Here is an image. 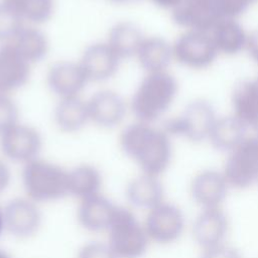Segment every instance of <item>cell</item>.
Returning a JSON list of instances; mask_svg holds the SVG:
<instances>
[{
	"mask_svg": "<svg viewBox=\"0 0 258 258\" xmlns=\"http://www.w3.org/2000/svg\"><path fill=\"white\" fill-rule=\"evenodd\" d=\"M24 19L9 4L0 2V42L10 43L24 27Z\"/></svg>",
	"mask_w": 258,
	"mask_h": 258,
	"instance_id": "29",
	"label": "cell"
},
{
	"mask_svg": "<svg viewBox=\"0 0 258 258\" xmlns=\"http://www.w3.org/2000/svg\"><path fill=\"white\" fill-rule=\"evenodd\" d=\"M10 43L30 64L40 61L48 51V40L36 27L24 26Z\"/></svg>",
	"mask_w": 258,
	"mask_h": 258,
	"instance_id": "27",
	"label": "cell"
},
{
	"mask_svg": "<svg viewBox=\"0 0 258 258\" xmlns=\"http://www.w3.org/2000/svg\"><path fill=\"white\" fill-rule=\"evenodd\" d=\"M4 228L17 238H29L39 229L41 214L35 202L18 198L10 201L2 211Z\"/></svg>",
	"mask_w": 258,
	"mask_h": 258,
	"instance_id": "11",
	"label": "cell"
},
{
	"mask_svg": "<svg viewBox=\"0 0 258 258\" xmlns=\"http://www.w3.org/2000/svg\"><path fill=\"white\" fill-rule=\"evenodd\" d=\"M258 0H242V2L247 6V8H249L252 4L256 3Z\"/></svg>",
	"mask_w": 258,
	"mask_h": 258,
	"instance_id": "37",
	"label": "cell"
},
{
	"mask_svg": "<svg viewBox=\"0 0 258 258\" xmlns=\"http://www.w3.org/2000/svg\"><path fill=\"white\" fill-rule=\"evenodd\" d=\"M246 49L250 57L258 64V29L248 34Z\"/></svg>",
	"mask_w": 258,
	"mask_h": 258,
	"instance_id": "33",
	"label": "cell"
},
{
	"mask_svg": "<svg viewBox=\"0 0 258 258\" xmlns=\"http://www.w3.org/2000/svg\"><path fill=\"white\" fill-rule=\"evenodd\" d=\"M222 172L230 187L237 189L258 182V135L247 136L229 152Z\"/></svg>",
	"mask_w": 258,
	"mask_h": 258,
	"instance_id": "7",
	"label": "cell"
},
{
	"mask_svg": "<svg viewBox=\"0 0 258 258\" xmlns=\"http://www.w3.org/2000/svg\"><path fill=\"white\" fill-rule=\"evenodd\" d=\"M177 90L175 78L167 71L147 73L131 98L130 107L137 121H157L172 105Z\"/></svg>",
	"mask_w": 258,
	"mask_h": 258,
	"instance_id": "2",
	"label": "cell"
},
{
	"mask_svg": "<svg viewBox=\"0 0 258 258\" xmlns=\"http://www.w3.org/2000/svg\"><path fill=\"white\" fill-rule=\"evenodd\" d=\"M4 228V225H3V216H2V211H0V233L2 231V229Z\"/></svg>",
	"mask_w": 258,
	"mask_h": 258,
	"instance_id": "40",
	"label": "cell"
},
{
	"mask_svg": "<svg viewBox=\"0 0 258 258\" xmlns=\"http://www.w3.org/2000/svg\"><path fill=\"white\" fill-rule=\"evenodd\" d=\"M30 75V63L12 43L0 46V94L9 95L23 87Z\"/></svg>",
	"mask_w": 258,
	"mask_h": 258,
	"instance_id": "17",
	"label": "cell"
},
{
	"mask_svg": "<svg viewBox=\"0 0 258 258\" xmlns=\"http://www.w3.org/2000/svg\"><path fill=\"white\" fill-rule=\"evenodd\" d=\"M217 118L211 103L205 100H195L184 108L180 115L167 120L163 129L169 136L201 142L209 139Z\"/></svg>",
	"mask_w": 258,
	"mask_h": 258,
	"instance_id": "6",
	"label": "cell"
},
{
	"mask_svg": "<svg viewBox=\"0 0 258 258\" xmlns=\"http://www.w3.org/2000/svg\"><path fill=\"white\" fill-rule=\"evenodd\" d=\"M11 179V173L8 165L0 159V192L6 189Z\"/></svg>",
	"mask_w": 258,
	"mask_h": 258,
	"instance_id": "34",
	"label": "cell"
},
{
	"mask_svg": "<svg viewBox=\"0 0 258 258\" xmlns=\"http://www.w3.org/2000/svg\"><path fill=\"white\" fill-rule=\"evenodd\" d=\"M78 258H119L109 244L93 242L86 244L79 252Z\"/></svg>",
	"mask_w": 258,
	"mask_h": 258,
	"instance_id": "31",
	"label": "cell"
},
{
	"mask_svg": "<svg viewBox=\"0 0 258 258\" xmlns=\"http://www.w3.org/2000/svg\"><path fill=\"white\" fill-rule=\"evenodd\" d=\"M136 57L147 73L166 71L173 58L172 44L160 36L145 37Z\"/></svg>",
	"mask_w": 258,
	"mask_h": 258,
	"instance_id": "22",
	"label": "cell"
},
{
	"mask_svg": "<svg viewBox=\"0 0 258 258\" xmlns=\"http://www.w3.org/2000/svg\"><path fill=\"white\" fill-rule=\"evenodd\" d=\"M46 82L54 95L64 99L78 97L89 79L80 62L58 61L49 68Z\"/></svg>",
	"mask_w": 258,
	"mask_h": 258,
	"instance_id": "13",
	"label": "cell"
},
{
	"mask_svg": "<svg viewBox=\"0 0 258 258\" xmlns=\"http://www.w3.org/2000/svg\"><path fill=\"white\" fill-rule=\"evenodd\" d=\"M102 176L93 165L82 164L69 171V195L81 201L100 194Z\"/></svg>",
	"mask_w": 258,
	"mask_h": 258,
	"instance_id": "26",
	"label": "cell"
},
{
	"mask_svg": "<svg viewBox=\"0 0 258 258\" xmlns=\"http://www.w3.org/2000/svg\"><path fill=\"white\" fill-rule=\"evenodd\" d=\"M111 1L116 3V4H120V5H128V4H133V3L140 2L142 0H111Z\"/></svg>",
	"mask_w": 258,
	"mask_h": 258,
	"instance_id": "36",
	"label": "cell"
},
{
	"mask_svg": "<svg viewBox=\"0 0 258 258\" xmlns=\"http://www.w3.org/2000/svg\"><path fill=\"white\" fill-rule=\"evenodd\" d=\"M247 9L242 0H182L171 11V17L186 30L210 32L219 21L237 19Z\"/></svg>",
	"mask_w": 258,
	"mask_h": 258,
	"instance_id": "3",
	"label": "cell"
},
{
	"mask_svg": "<svg viewBox=\"0 0 258 258\" xmlns=\"http://www.w3.org/2000/svg\"><path fill=\"white\" fill-rule=\"evenodd\" d=\"M22 183L27 198L35 203L52 202L69 195V171L36 158L24 164Z\"/></svg>",
	"mask_w": 258,
	"mask_h": 258,
	"instance_id": "4",
	"label": "cell"
},
{
	"mask_svg": "<svg viewBox=\"0 0 258 258\" xmlns=\"http://www.w3.org/2000/svg\"><path fill=\"white\" fill-rule=\"evenodd\" d=\"M248 126L234 115L217 118L209 141L218 150L231 152L247 137Z\"/></svg>",
	"mask_w": 258,
	"mask_h": 258,
	"instance_id": "21",
	"label": "cell"
},
{
	"mask_svg": "<svg viewBox=\"0 0 258 258\" xmlns=\"http://www.w3.org/2000/svg\"><path fill=\"white\" fill-rule=\"evenodd\" d=\"M18 123V108L6 94H0V134Z\"/></svg>",
	"mask_w": 258,
	"mask_h": 258,
	"instance_id": "30",
	"label": "cell"
},
{
	"mask_svg": "<svg viewBox=\"0 0 258 258\" xmlns=\"http://www.w3.org/2000/svg\"><path fill=\"white\" fill-rule=\"evenodd\" d=\"M251 128L254 130V132L256 133V135H258V119L255 121V123L252 125Z\"/></svg>",
	"mask_w": 258,
	"mask_h": 258,
	"instance_id": "39",
	"label": "cell"
},
{
	"mask_svg": "<svg viewBox=\"0 0 258 258\" xmlns=\"http://www.w3.org/2000/svg\"><path fill=\"white\" fill-rule=\"evenodd\" d=\"M126 196L133 206L148 211L164 202V189L159 178L144 173L128 183Z\"/></svg>",
	"mask_w": 258,
	"mask_h": 258,
	"instance_id": "20",
	"label": "cell"
},
{
	"mask_svg": "<svg viewBox=\"0 0 258 258\" xmlns=\"http://www.w3.org/2000/svg\"><path fill=\"white\" fill-rule=\"evenodd\" d=\"M209 33L219 53L235 55L246 49L248 34L235 18L219 21Z\"/></svg>",
	"mask_w": 258,
	"mask_h": 258,
	"instance_id": "19",
	"label": "cell"
},
{
	"mask_svg": "<svg viewBox=\"0 0 258 258\" xmlns=\"http://www.w3.org/2000/svg\"><path fill=\"white\" fill-rule=\"evenodd\" d=\"M229 218L221 208L202 209L192 225V237L203 249L225 243L229 233Z\"/></svg>",
	"mask_w": 258,
	"mask_h": 258,
	"instance_id": "12",
	"label": "cell"
},
{
	"mask_svg": "<svg viewBox=\"0 0 258 258\" xmlns=\"http://www.w3.org/2000/svg\"><path fill=\"white\" fill-rule=\"evenodd\" d=\"M230 185L223 172L214 169L198 173L190 183L192 200L202 209L221 208L226 200Z\"/></svg>",
	"mask_w": 258,
	"mask_h": 258,
	"instance_id": "14",
	"label": "cell"
},
{
	"mask_svg": "<svg viewBox=\"0 0 258 258\" xmlns=\"http://www.w3.org/2000/svg\"><path fill=\"white\" fill-rule=\"evenodd\" d=\"M144 38L142 30L135 23L120 21L112 26L107 43L123 59L136 56Z\"/></svg>",
	"mask_w": 258,
	"mask_h": 258,
	"instance_id": "24",
	"label": "cell"
},
{
	"mask_svg": "<svg viewBox=\"0 0 258 258\" xmlns=\"http://www.w3.org/2000/svg\"><path fill=\"white\" fill-rule=\"evenodd\" d=\"M42 147L39 132L25 124L17 123L0 134V148L10 160L23 164L38 158Z\"/></svg>",
	"mask_w": 258,
	"mask_h": 258,
	"instance_id": "10",
	"label": "cell"
},
{
	"mask_svg": "<svg viewBox=\"0 0 258 258\" xmlns=\"http://www.w3.org/2000/svg\"><path fill=\"white\" fill-rule=\"evenodd\" d=\"M144 228L149 240L159 244H170L183 234L185 218L177 206L162 202L148 211Z\"/></svg>",
	"mask_w": 258,
	"mask_h": 258,
	"instance_id": "9",
	"label": "cell"
},
{
	"mask_svg": "<svg viewBox=\"0 0 258 258\" xmlns=\"http://www.w3.org/2000/svg\"><path fill=\"white\" fill-rule=\"evenodd\" d=\"M90 121L102 128L119 125L126 114V104L116 92L103 90L95 93L87 102Z\"/></svg>",
	"mask_w": 258,
	"mask_h": 258,
	"instance_id": "16",
	"label": "cell"
},
{
	"mask_svg": "<svg viewBox=\"0 0 258 258\" xmlns=\"http://www.w3.org/2000/svg\"><path fill=\"white\" fill-rule=\"evenodd\" d=\"M108 233V244L119 258L142 257L150 241L144 225L125 208H117Z\"/></svg>",
	"mask_w": 258,
	"mask_h": 258,
	"instance_id": "5",
	"label": "cell"
},
{
	"mask_svg": "<svg viewBox=\"0 0 258 258\" xmlns=\"http://www.w3.org/2000/svg\"><path fill=\"white\" fill-rule=\"evenodd\" d=\"M120 146L144 174L159 177L171 161L170 136L163 128L149 123L137 121L124 128L120 135Z\"/></svg>",
	"mask_w": 258,
	"mask_h": 258,
	"instance_id": "1",
	"label": "cell"
},
{
	"mask_svg": "<svg viewBox=\"0 0 258 258\" xmlns=\"http://www.w3.org/2000/svg\"><path fill=\"white\" fill-rule=\"evenodd\" d=\"M54 121L64 132H77L90 121L87 102L79 96L59 99L54 109Z\"/></svg>",
	"mask_w": 258,
	"mask_h": 258,
	"instance_id": "25",
	"label": "cell"
},
{
	"mask_svg": "<svg viewBox=\"0 0 258 258\" xmlns=\"http://www.w3.org/2000/svg\"><path fill=\"white\" fill-rule=\"evenodd\" d=\"M152 3L162 9L167 10H173L182 0H151Z\"/></svg>",
	"mask_w": 258,
	"mask_h": 258,
	"instance_id": "35",
	"label": "cell"
},
{
	"mask_svg": "<svg viewBox=\"0 0 258 258\" xmlns=\"http://www.w3.org/2000/svg\"><path fill=\"white\" fill-rule=\"evenodd\" d=\"M0 258H11V256L6 251L0 249Z\"/></svg>",
	"mask_w": 258,
	"mask_h": 258,
	"instance_id": "38",
	"label": "cell"
},
{
	"mask_svg": "<svg viewBox=\"0 0 258 258\" xmlns=\"http://www.w3.org/2000/svg\"><path fill=\"white\" fill-rule=\"evenodd\" d=\"M121 60L107 42H98L85 49L80 64L89 81L103 82L117 73Z\"/></svg>",
	"mask_w": 258,
	"mask_h": 258,
	"instance_id": "15",
	"label": "cell"
},
{
	"mask_svg": "<svg viewBox=\"0 0 258 258\" xmlns=\"http://www.w3.org/2000/svg\"><path fill=\"white\" fill-rule=\"evenodd\" d=\"M13 7L25 20L33 23L47 21L53 11V0H2Z\"/></svg>",
	"mask_w": 258,
	"mask_h": 258,
	"instance_id": "28",
	"label": "cell"
},
{
	"mask_svg": "<svg viewBox=\"0 0 258 258\" xmlns=\"http://www.w3.org/2000/svg\"><path fill=\"white\" fill-rule=\"evenodd\" d=\"M173 58L183 67L204 70L213 64L219 54L209 32L186 30L172 44Z\"/></svg>",
	"mask_w": 258,
	"mask_h": 258,
	"instance_id": "8",
	"label": "cell"
},
{
	"mask_svg": "<svg viewBox=\"0 0 258 258\" xmlns=\"http://www.w3.org/2000/svg\"><path fill=\"white\" fill-rule=\"evenodd\" d=\"M117 208L107 198L98 194L81 201L78 219L82 227L88 231H108Z\"/></svg>",
	"mask_w": 258,
	"mask_h": 258,
	"instance_id": "18",
	"label": "cell"
},
{
	"mask_svg": "<svg viewBox=\"0 0 258 258\" xmlns=\"http://www.w3.org/2000/svg\"><path fill=\"white\" fill-rule=\"evenodd\" d=\"M256 81H257V83H258V77H257V78H256Z\"/></svg>",
	"mask_w": 258,
	"mask_h": 258,
	"instance_id": "41",
	"label": "cell"
},
{
	"mask_svg": "<svg viewBox=\"0 0 258 258\" xmlns=\"http://www.w3.org/2000/svg\"><path fill=\"white\" fill-rule=\"evenodd\" d=\"M233 115L252 127L258 119V83L255 80L239 82L232 93Z\"/></svg>",
	"mask_w": 258,
	"mask_h": 258,
	"instance_id": "23",
	"label": "cell"
},
{
	"mask_svg": "<svg viewBox=\"0 0 258 258\" xmlns=\"http://www.w3.org/2000/svg\"><path fill=\"white\" fill-rule=\"evenodd\" d=\"M201 258H243L240 251L226 243L203 250Z\"/></svg>",
	"mask_w": 258,
	"mask_h": 258,
	"instance_id": "32",
	"label": "cell"
}]
</instances>
